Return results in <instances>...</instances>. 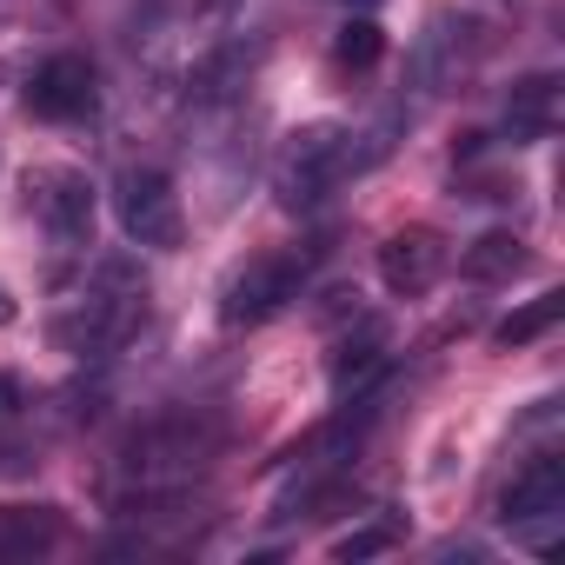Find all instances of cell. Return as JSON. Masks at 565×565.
Returning a JSON list of instances; mask_svg holds the SVG:
<instances>
[{
  "mask_svg": "<svg viewBox=\"0 0 565 565\" xmlns=\"http://www.w3.org/2000/svg\"><path fill=\"white\" fill-rule=\"evenodd\" d=\"M220 452V426L213 419H193V413H167V419H147L127 446H120V499L127 505H147V499H173L186 492Z\"/></svg>",
  "mask_w": 565,
  "mask_h": 565,
  "instance_id": "obj_1",
  "label": "cell"
},
{
  "mask_svg": "<svg viewBox=\"0 0 565 565\" xmlns=\"http://www.w3.org/2000/svg\"><path fill=\"white\" fill-rule=\"evenodd\" d=\"M360 167V147L340 120H313V127H294L279 140V160H273V193L287 213H313L347 173Z\"/></svg>",
  "mask_w": 565,
  "mask_h": 565,
  "instance_id": "obj_2",
  "label": "cell"
},
{
  "mask_svg": "<svg viewBox=\"0 0 565 565\" xmlns=\"http://www.w3.org/2000/svg\"><path fill=\"white\" fill-rule=\"evenodd\" d=\"M320 266V246H273L259 259H246L233 279H226V294H220V320L226 327H259L273 313H287L300 294H307V279Z\"/></svg>",
  "mask_w": 565,
  "mask_h": 565,
  "instance_id": "obj_3",
  "label": "cell"
},
{
  "mask_svg": "<svg viewBox=\"0 0 565 565\" xmlns=\"http://www.w3.org/2000/svg\"><path fill=\"white\" fill-rule=\"evenodd\" d=\"M114 213H120V233H127L134 246H153V253H173L180 233H186L180 186H173L160 167H127L120 186H114Z\"/></svg>",
  "mask_w": 565,
  "mask_h": 565,
  "instance_id": "obj_4",
  "label": "cell"
},
{
  "mask_svg": "<svg viewBox=\"0 0 565 565\" xmlns=\"http://www.w3.org/2000/svg\"><path fill=\"white\" fill-rule=\"evenodd\" d=\"M28 206L61 246H94V180L81 167H28Z\"/></svg>",
  "mask_w": 565,
  "mask_h": 565,
  "instance_id": "obj_5",
  "label": "cell"
},
{
  "mask_svg": "<svg viewBox=\"0 0 565 565\" xmlns=\"http://www.w3.org/2000/svg\"><path fill=\"white\" fill-rule=\"evenodd\" d=\"M446 266H452V246H446L433 226H399V233L380 246V279H386V294H399V300L433 294Z\"/></svg>",
  "mask_w": 565,
  "mask_h": 565,
  "instance_id": "obj_6",
  "label": "cell"
},
{
  "mask_svg": "<svg viewBox=\"0 0 565 565\" xmlns=\"http://www.w3.org/2000/svg\"><path fill=\"white\" fill-rule=\"evenodd\" d=\"M28 107H34L41 120H61V127L94 120V107H100V81H94V67H87L81 54H54V61L34 67V81H28Z\"/></svg>",
  "mask_w": 565,
  "mask_h": 565,
  "instance_id": "obj_7",
  "label": "cell"
},
{
  "mask_svg": "<svg viewBox=\"0 0 565 565\" xmlns=\"http://www.w3.org/2000/svg\"><path fill=\"white\" fill-rule=\"evenodd\" d=\"M499 519L505 525H558L565 519V459L558 452H539L512 472L505 499H499Z\"/></svg>",
  "mask_w": 565,
  "mask_h": 565,
  "instance_id": "obj_8",
  "label": "cell"
},
{
  "mask_svg": "<svg viewBox=\"0 0 565 565\" xmlns=\"http://www.w3.org/2000/svg\"><path fill=\"white\" fill-rule=\"evenodd\" d=\"M466 67H472V21L433 14V21H426V41H419V81L439 94V87H452Z\"/></svg>",
  "mask_w": 565,
  "mask_h": 565,
  "instance_id": "obj_9",
  "label": "cell"
},
{
  "mask_svg": "<svg viewBox=\"0 0 565 565\" xmlns=\"http://www.w3.org/2000/svg\"><path fill=\"white\" fill-rule=\"evenodd\" d=\"M380 373H386V333H380V327H360V340H347V347L333 353V399L366 393Z\"/></svg>",
  "mask_w": 565,
  "mask_h": 565,
  "instance_id": "obj_10",
  "label": "cell"
},
{
  "mask_svg": "<svg viewBox=\"0 0 565 565\" xmlns=\"http://www.w3.org/2000/svg\"><path fill=\"white\" fill-rule=\"evenodd\" d=\"M525 239L519 233H486V239H472L466 253H459V273L466 279H479V287H505L512 273H525Z\"/></svg>",
  "mask_w": 565,
  "mask_h": 565,
  "instance_id": "obj_11",
  "label": "cell"
},
{
  "mask_svg": "<svg viewBox=\"0 0 565 565\" xmlns=\"http://www.w3.org/2000/svg\"><path fill=\"white\" fill-rule=\"evenodd\" d=\"M505 127L512 134H552L558 127V81L552 74H525L519 87H512V100H505Z\"/></svg>",
  "mask_w": 565,
  "mask_h": 565,
  "instance_id": "obj_12",
  "label": "cell"
},
{
  "mask_svg": "<svg viewBox=\"0 0 565 565\" xmlns=\"http://www.w3.org/2000/svg\"><path fill=\"white\" fill-rule=\"evenodd\" d=\"M558 320H565V294H539V300H525L512 320H499V333H492V340H499V347H532V340H539V333H552Z\"/></svg>",
  "mask_w": 565,
  "mask_h": 565,
  "instance_id": "obj_13",
  "label": "cell"
},
{
  "mask_svg": "<svg viewBox=\"0 0 565 565\" xmlns=\"http://www.w3.org/2000/svg\"><path fill=\"white\" fill-rule=\"evenodd\" d=\"M380 54H386V28H380L373 14H353V21L340 28V41H333V61L353 67V74H366Z\"/></svg>",
  "mask_w": 565,
  "mask_h": 565,
  "instance_id": "obj_14",
  "label": "cell"
},
{
  "mask_svg": "<svg viewBox=\"0 0 565 565\" xmlns=\"http://www.w3.org/2000/svg\"><path fill=\"white\" fill-rule=\"evenodd\" d=\"M246 74H253V54H246V47H226V54L200 61V74H193V100H226L233 87H246Z\"/></svg>",
  "mask_w": 565,
  "mask_h": 565,
  "instance_id": "obj_15",
  "label": "cell"
},
{
  "mask_svg": "<svg viewBox=\"0 0 565 565\" xmlns=\"http://www.w3.org/2000/svg\"><path fill=\"white\" fill-rule=\"evenodd\" d=\"M54 539H61V519L47 505H41V519L34 512H0V552H41Z\"/></svg>",
  "mask_w": 565,
  "mask_h": 565,
  "instance_id": "obj_16",
  "label": "cell"
},
{
  "mask_svg": "<svg viewBox=\"0 0 565 565\" xmlns=\"http://www.w3.org/2000/svg\"><path fill=\"white\" fill-rule=\"evenodd\" d=\"M393 545H399V519H393V512H380V519H366V525L340 532V539H333V558H373V552H393Z\"/></svg>",
  "mask_w": 565,
  "mask_h": 565,
  "instance_id": "obj_17",
  "label": "cell"
},
{
  "mask_svg": "<svg viewBox=\"0 0 565 565\" xmlns=\"http://www.w3.org/2000/svg\"><path fill=\"white\" fill-rule=\"evenodd\" d=\"M21 413V380H8V373H0V426H8Z\"/></svg>",
  "mask_w": 565,
  "mask_h": 565,
  "instance_id": "obj_18",
  "label": "cell"
},
{
  "mask_svg": "<svg viewBox=\"0 0 565 565\" xmlns=\"http://www.w3.org/2000/svg\"><path fill=\"white\" fill-rule=\"evenodd\" d=\"M14 320V300H8V287H0V327H8Z\"/></svg>",
  "mask_w": 565,
  "mask_h": 565,
  "instance_id": "obj_19",
  "label": "cell"
},
{
  "mask_svg": "<svg viewBox=\"0 0 565 565\" xmlns=\"http://www.w3.org/2000/svg\"><path fill=\"white\" fill-rule=\"evenodd\" d=\"M21 14V0H0V21H14Z\"/></svg>",
  "mask_w": 565,
  "mask_h": 565,
  "instance_id": "obj_20",
  "label": "cell"
},
{
  "mask_svg": "<svg viewBox=\"0 0 565 565\" xmlns=\"http://www.w3.org/2000/svg\"><path fill=\"white\" fill-rule=\"evenodd\" d=\"M347 8H360V14H366V8H380V0H347Z\"/></svg>",
  "mask_w": 565,
  "mask_h": 565,
  "instance_id": "obj_21",
  "label": "cell"
}]
</instances>
